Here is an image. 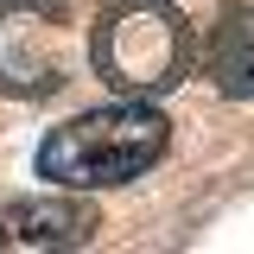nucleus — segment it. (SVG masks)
Instances as JSON below:
<instances>
[{"instance_id":"nucleus-4","label":"nucleus","mask_w":254,"mask_h":254,"mask_svg":"<svg viewBox=\"0 0 254 254\" xmlns=\"http://www.w3.org/2000/svg\"><path fill=\"white\" fill-rule=\"evenodd\" d=\"M102 216L76 197H13L0 203V248H26V254H45V248H83Z\"/></svg>"},{"instance_id":"nucleus-5","label":"nucleus","mask_w":254,"mask_h":254,"mask_svg":"<svg viewBox=\"0 0 254 254\" xmlns=\"http://www.w3.org/2000/svg\"><path fill=\"white\" fill-rule=\"evenodd\" d=\"M210 70H216V89L235 102H254V0H235L222 13L216 38H210Z\"/></svg>"},{"instance_id":"nucleus-1","label":"nucleus","mask_w":254,"mask_h":254,"mask_svg":"<svg viewBox=\"0 0 254 254\" xmlns=\"http://www.w3.org/2000/svg\"><path fill=\"white\" fill-rule=\"evenodd\" d=\"M165 140H172V121L146 95H121L108 108H89L76 121L51 127L45 146H38V178H51L64 190L127 185V178H140V172L159 165Z\"/></svg>"},{"instance_id":"nucleus-6","label":"nucleus","mask_w":254,"mask_h":254,"mask_svg":"<svg viewBox=\"0 0 254 254\" xmlns=\"http://www.w3.org/2000/svg\"><path fill=\"white\" fill-rule=\"evenodd\" d=\"M26 6H45V0H26Z\"/></svg>"},{"instance_id":"nucleus-3","label":"nucleus","mask_w":254,"mask_h":254,"mask_svg":"<svg viewBox=\"0 0 254 254\" xmlns=\"http://www.w3.org/2000/svg\"><path fill=\"white\" fill-rule=\"evenodd\" d=\"M64 83L58 51L45 45V19L26 0H0V95H51Z\"/></svg>"},{"instance_id":"nucleus-2","label":"nucleus","mask_w":254,"mask_h":254,"mask_svg":"<svg viewBox=\"0 0 254 254\" xmlns=\"http://www.w3.org/2000/svg\"><path fill=\"white\" fill-rule=\"evenodd\" d=\"M95 76L115 95H165L190 64V26L172 0H115L89 38Z\"/></svg>"}]
</instances>
